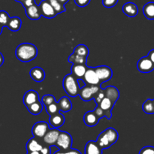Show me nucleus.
I'll use <instances>...</instances> for the list:
<instances>
[{
	"label": "nucleus",
	"instance_id": "obj_27",
	"mask_svg": "<svg viewBox=\"0 0 154 154\" xmlns=\"http://www.w3.org/2000/svg\"><path fill=\"white\" fill-rule=\"evenodd\" d=\"M97 143L99 144V145L102 147V149H108L110 147H111V144L110 143L109 140L108 139V138L106 137L105 134L104 133V132H101L100 134L98 136L97 140H96Z\"/></svg>",
	"mask_w": 154,
	"mask_h": 154
},
{
	"label": "nucleus",
	"instance_id": "obj_10",
	"mask_svg": "<svg viewBox=\"0 0 154 154\" xmlns=\"http://www.w3.org/2000/svg\"><path fill=\"white\" fill-rule=\"evenodd\" d=\"M137 68L140 72L150 73L154 70V64L147 56V57H142L138 60V63H137Z\"/></svg>",
	"mask_w": 154,
	"mask_h": 154
},
{
	"label": "nucleus",
	"instance_id": "obj_45",
	"mask_svg": "<svg viewBox=\"0 0 154 154\" xmlns=\"http://www.w3.org/2000/svg\"><path fill=\"white\" fill-rule=\"evenodd\" d=\"M58 1L60 2V3H62L63 5H65V4H66V3H67L69 0H58Z\"/></svg>",
	"mask_w": 154,
	"mask_h": 154
},
{
	"label": "nucleus",
	"instance_id": "obj_32",
	"mask_svg": "<svg viewBox=\"0 0 154 154\" xmlns=\"http://www.w3.org/2000/svg\"><path fill=\"white\" fill-rule=\"evenodd\" d=\"M46 108V111L50 116L54 115V114H57L60 111V108H59V105L57 102H54V103L51 104V105H48V106L45 107Z\"/></svg>",
	"mask_w": 154,
	"mask_h": 154
},
{
	"label": "nucleus",
	"instance_id": "obj_18",
	"mask_svg": "<svg viewBox=\"0 0 154 154\" xmlns=\"http://www.w3.org/2000/svg\"><path fill=\"white\" fill-rule=\"evenodd\" d=\"M102 150L97 141H90L85 146V154H102Z\"/></svg>",
	"mask_w": 154,
	"mask_h": 154
},
{
	"label": "nucleus",
	"instance_id": "obj_22",
	"mask_svg": "<svg viewBox=\"0 0 154 154\" xmlns=\"http://www.w3.org/2000/svg\"><path fill=\"white\" fill-rule=\"evenodd\" d=\"M59 105V108L63 112H68L71 111L72 108V103L70 99L66 96H63L57 102Z\"/></svg>",
	"mask_w": 154,
	"mask_h": 154
},
{
	"label": "nucleus",
	"instance_id": "obj_29",
	"mask_svg": "<svg viewBox=\"0 0 154 154\" xmlns=\"http://www.w3.org/2000/svg\"><path fill=\"white\" fill-rule=\"evenodd\" d=\"M74 54L87 58V56L89 54V49L86 45H79L75 47V50H74Z\"/></svg>",
	"mask_w": 154,
	"mask_h": 154
},
{
	"label": "nucleus",
	"instance_id": "obj_17",
	"mask_svg": "<svg viewBox=\"0 0 154 154\" xmlns=\"http://www.w3.org/2000/svg\"><path fill=\"white\" fill-rule=\"evenodd\" d=\"M114 105V103L111 99H109L107 97H105L101 101L100 103L98 105V106L100 107L103 111H105L106 112V117L108 120H110L111 118V110H112Z\"/></svg>",
	"mask_w": 154,
	"mask_h": 154
},
{
	"label": "nucleus",
	"instance_id": "obj_26",
	"mask_svg": "<svg viewBox=\"0 0 154 154\" xmlns=\"http://www.w3.org/2000/svg\"><path fill=\"white\" fill-rule=\"evenodd\" d=\"M43 103L41 101H38V102L29 105L26 108L30 114H33V115H38L40 114V113H42V110H43Z\"/></svg>",
	"mask_w": 154,
	"mask_h": 154
},
{
	"label": "nucleus",
	"instance_id": "obj_37",
	"mask_svg": "<svg viewBox=\"0 0 154 154\" xmlns=\"http://www.w3.org/2000/svg\"><path fill=\"white\" fill-rule=\"evenodd\" d=\"M118 2V0H102V5L105 8H113L116 5Z\"/></svg>",
	"mask_w": 154,
	"mask_h": 154
},
{
	"label": "nucleus",
	"instance_id": "obj_3",
	"mask_svg": "<svg viewBox=\"0 0 154 154\" xmlns=\"http://www.w3.org/2000/svg\"><path fill=\"white\" fill-rule=\"evenodd\" d=\"M41 140L35 137L29 140L26 146L27 151H39L42 154H51V146L47 145L43 141L42 142Z\"/></svg>",
	"mask_w": 154,
	"mask_h": 154
},
{
	"label": "nucleus",
	"instance_id": "obj_28",
	"mask_svg": "<svg viewBox=\"0 0 154 154\" xmlns=\"http://www.w3.org/2000/svg\"><path fill=\"white\" fill-rule=\"evenodd\" d=\"M69 62L75 65H86L87 64V57H81L75 54H72L69 56Z\"/></svg>",
	"mask_w": 154,
	"mask_h": 154
},
{
	"label": "nucleus",
	"instance_id": "obj_15",
	"mask_svg": "<svg viewBox=\"0 0 154 154\" xmlns=\"http://www.w3.org/2000/svg\"><path fill=\"white\" fill-rule=\"evenodd\" d=\"M25 10L26 14L29 19L32 20H37L40 19L42 17L38 5H37L36 4L33 5L27 8H25Z\"/></svg>",
	"mask_w": 154,
	"mask_h": 154
},
{
	"label": "nucleus",
	"instance_id": "obj_36",
	"mask_svg": "<svg viewBox=\"0 0 154 154\" xmlns=\"http://www.w3.org/2000/svg\"><path fill=\"white\" fill-rule=\"evenodd\" d=\"M54 154H81V153L78 150L71 148L67 150H57Z\"/></svg>",
	"mask_w": 154,
	"mask_h": 154
},
{
	"label": "nucleus",
	"instance_id": "obj_19",
	"mask_svg": "<svg viewBox=\"0 0 154 154\" xmlns=\"http://www.w3.org/2000/svg\"><path fill=\"white\" fill-rule=\"evenodd\" d=\"M87 70V67L86 65H75L73 64L71 68L72 74L77 78V79H84L86 72Z\"/></svg>",
	"mask_w": 154,
	"mask_h": 154
},
{
	"label": "nucleus",
	"instance_id": "obj_48",
	"mask_svg": "<svg viewBox=\"0 0 154 154\" xmlns=\"http://www.w3.org/2000/svg\"><path fill=\"white\" fill-rule=\"evenodd\" d=\"M153 106H154V99H153Z\"/></svg>",
	"mask_w": 154,
	"mask_h": 154
},
{
	"label": "nucleus",
	"instance_id": "obj_21",
	"mask_svg": "<svg viewBox=\"0 0 154 154\" xmlns=\"http://www.w3.org/2000/svg\"><path fill=\"white\" fill-rule=\"evenodd\" d=\"M30 76L33 81L42 82L45 78V72L41 67H34L30 70Z\"/></svg>",
	"mask_w": 154,
	"mask_h": 154
},
{
	"label": "nucleus",
	"instance_id": "obj_7",
	"mask_svg": "<svg viewBox=\"0 0 154 154\" xmlns=\"http://www.w3.org/2000/svg\"><path fill=\"white\" fill-rule=\"evenodd\" d=\"M39 9H40L41 14L42 17L48 19H51L54 18L57 15V13L53 6L51 5V3L48 2V0H43L38 5Z\"/></svg>",
	"mask_w": 154,
	"mask_h": 154
},
{
	"label": "nucleus",
	"instance_id": "obj_9",
	"mask_svg": "<svg viewBox=\"0 0 154 154\" xmlns=\"http://www.w3.org/2000/svg\"><path fill=\"white\" fill-rule=\"evenodd\" d=\"M60 132L61 131L59 130L57 128H53V129H49L46 135H45V137L42 138V141H44L45 144H46L48 146H51V147L56 145V143L58 139Z\"/></svg>",
	"mask_w": 154,
	"mask_h": 154
},
{
	"label": "nucleus",
	"instance_id": "obj_20",
	"mask_svg": "<svg viewBox=\"0 0 154 154\" xmlns=\"http://www.w3.org/2000/svg\"><path fill=\"white\" fill-rule=\"evenodd\" d=\"M104 92H105V97L111 99L114 104L116 103V102L118 100L119 97H120V92L114 86L107 87L106 88L104 89Z\"/></svg>",
	"mask_w": 154,
	"mask_h": 154
},
{
	"label": "nucleus",
	"instance_id": "obj_14",
	"mask_svg": "<svg viewBox=\"0 0 154 154\" xmlns=\"http://www.w3.org/2000/svg\"><path fill=\"white\" fill-rule=\"evenodd\" d=\"M123 11L129 17H135L138 14V8L135 3L126 2L123 6Z\"/></svg>",
	"mask_w": 154,
	"mask_h": 154
},
{
	"label": "nucleus",
	"instance_id": "obj_43",
	"mask_svg": "<svg viewBox=\"0 0 154 154\" xmlns=\"http://www.w3.org/2000/svg\"><path fill=\"white\" fill-rule=\"evenodd\" d=\"M3 63H4V57H3L2 54L0 52V67L2 66Z\"/></svg>",
	"mask_w": 154,
	"mask_h": 154
},
{
	"label": "nucleus",
	"instance_id": "obj_24",
	"mask_svg": "<svg viewBox=\"0 0 154 154\" xmlns=\"http://www.w3.org/2000/svg\"><path fill=\"white\" fill-rule=\"evenodd\" d=\"M22 26V20L18 17H11L7 27L12 32H17L20 29Z\"/></svg>",
	"mask_w": 154,
	"mask_h": 154
},
{
	"label": "nucleus",
	"instance_id": "obj_13",
	"mask_svg": "<svg viewBox=\"0 0 154 154\" xmlns=\"http://www.w3.org/2000/svg\"><path fill=\"white\" fill-rule=\"evenodd\" d=\"M99 117L93 111H87L84 116V122L89 127L96 126L99 123Z\"/></svg>",
	"mask_w": 154,
	"mask_h": 154
},
{
	"label": "nucleus",
	"instance_id": "obj_8",
	"mask_svg": "<svg viewBox=\"0 0 154 154\" xmlns=\"http://www.w3.org/2000/svg\"><path fill=\"white\" fill-rule=\"evenodd\" d=\"M83 80H84V82L87 85L96 86L100 85L102 84L99 78H98L95 68H87V70L86 72L85 75H84V79Z\"/></svg>",
	"mask_w": 154,
	"mask_h": 154
},
{
	"label": "nucleus",
	"instance_id": "obj_41",
	"mask_svg": "<svg viewBox=\"0 0 154 154\" xmlns=\"http://www.w3.org/2000/svg\"><path fill=\"white\" fill-rule=\"evenodd\" d=\"M35 4H36L35 0H24L22 3L23 6L25 8H27L30 7V6L33 5Z\"/></svg>",
	"mask_w": 154,
	"mask_h": 154
},
{
	"label": "nucleus",
	"instance_id": "obj_33",
	"mask_svg": "<svg viewBox=\"0 0 154 154\" xmlns=\"http://www.w3.org/2000/svg\"><path fill=\"white\" fill-rule=\"evenodd\" d=\"M11 17L5 11H0V24L4 26H7Z\"/></svg>",
	"mask_w": 154,
	"mask_h": 154
},
{
	"label": "nucleus",
	"instance_id": "obj_30",
	"mask_svg": "<svg viewBox=\"0 0 154 154\" xmlns=\"http://www.w3.org/2000/svg\"><path fill=\"white\" fill-rule=\"evenodd\" d=\"M48 2H49L51 3V5L53 6V8H54V10L56 11L57 14H58L63 13V12H65L66 11L64 5L60 3L58 0H48Z\"/></svg>",
	"mask_w": 154,
	"mask_h": 154
},
{
	"label": "nucleus",
	"instance_id": "obj_23",
	"mask_svg": "<svg viewBox=\"0 0 154 154\" xmlns=\"http://www.w3.org/2000/svg\"><path fill=\"white\" fill-rule=\"evenodd\" d=\"M103 132L105 134L107 138H108V139L109 140L111 145H113V144L117 142L119 138V134L115 129L110 127L105 129Z\"/></svg>",
	"mask_w": 154,
	"mask_h": 154
},
{
	"label": "nucleus",
	"instance_id": "obj_34",
	"mask_svg": "<svg viewBox=\"0 0 154 154\" xmlns=\"http://www.w3.org/2000/svg\"><path fill=\"white\" fill-rule=\"evenodd\" d=\"M56 102L57 101H56L55 97L54 96H52V95H45L42 99V102L45 107Z\"/></svg>",
	"mask_w": 154,
	"mask_h": 154
},
{
	"label": "nucleus",
	"instance_id": "obj_4",
	"mask_svg": "<svg viewBox=\"0 0 154 154\" xmlns=\"http://www.w3.org/2000/svg\"><path fill=\"white\" fill-rule=\"evenodd\" d=\"M99 85H87L86 84L84 87L81 88L79 93V96L84 102H89L94 98L95 95L100 90Z\"/></svg>",
	"mask_w": 154,
	"mask_h": 154
},
{
	"label": "nucleus",
	"instance_id": "obj_1",
	"mask_svg": "<svg viewBox=\"0 0 154 154\" xmlns=\"http://www.w3.org/2000/svg\"><path fill=\"white\" fill-rule=\"evenodd\" d=\"M38 49L35 45L31 43H22L17 46L15 51V56L21 62L28 63L36 58Z\"/></svg>",
	"mask_w": 154,
	"mask_h": 154
},
{
	"label": "nucleus",
	"instance_id": "obj_38",
	"mask_svg": "<svg viewBox=\"0 0 154 154\" xmlns=\"http://www.w3.org/2000/svg\"><path fill=\"white\" fill-rule=\"evenodd\" d=\"M139 154H154V147L146 146L140 150Z\"/></svg>",
	"mask_w": 154,
	"mask_h": 154
},
{
	"label": "nucleus",
	"instance_id": "obj_31",
	"mask_svg": "<svg viewBox=\"0 0 154 154\" xmlns=\"http://www.w3.org/2000/svg\"><path fill=\"white\" fill-rule=\"evenodd\" d=\"M142 109L147 114H154V106L152 99H147L142 105Z\"/></svg>",
	"mask_w": 154,
	"mask_h": 154
},
{
	"label": "nucleus",
	"instance_id": "obj_46",
	"mask_svg": "<svg viewBox=\"0 0 154 154\" xmlns=\"http://www.w3.org/2000/svg\"><path fill=\"white\" fill-rule=\"evenodd\" d=\"M2 29H3V26L0 24V35H1L2 32Z\"/></svg>",
	"mask_w": 154,
	"mask_h": 154
},
{
	"label": "nucleus",
	"instance_id": "obj_35",
	"mask_svg": "<svg viewBox=\"0 0 154 154\" xmlns=\"http://www.w3.org/2000/svg\"><path fill=\"white\" fill-rule=\"evenodd\" d=\"M105 97V92H104V90L100 89V90H99V91L98 92L96 95H95L93 99L95 100V102H96L97 105H99V104L101 102V101H102Z\"/></svg>",
	"mask_w": 154,
	"mask_h": 154
},
{
	"label": "nucleus",
	"instance_id": "obj_12",
	"mask_svg": "<svg viewBox=\"0 0 154 154\" xmlns=\"http://www.w3.org/2000/svg\"><path fill=\"white\" fill-rule=\"evenodd\" d=\"M38 101H39L38 93L35 90H28L24 94L23 99V104L26 107H28L29 105H32V104L35 103Z\"/></svg>",
	"mask_w": 154,
	"mask_h": 154
},
{
	"label": "nucleus",
	"instance_id": "obj_2",
	"mask_svg": "<svg viewBox=\"0 0 154 154\" xmlns=\"http://www.w3.org/2000/svg\"><path fill=\"white\" fill-rule=\"evenodd\" d=\"M63 86L65 92L67 93L68 96L71 97L79 96L81 87L79 86L78 80L72 73L65 76V78H63Z\"/></svg>",
	"mask_w": 154,
	"mask_h": 154
},
{
	"label": "nucleus",
	"instance_id": "obj_40",
	"mask_svg": "<svg viewBox=\"0 0 154 154\" xmlns=\"http://www.w3.org/2000/svg\"><path fill=\"white\" fill-rule=\"evenodd\" d=\"M91 0H75V4L79 7H85V6L88 5L89 3L90 2Z\"/></svg>",
	"mask_w": 154,
	"mask_h": 154
},
{
	"label": "nucleus",
	"instance_id": "obj_25",
	"mask_svg": "<svg viewBox=\"0 0 154 154\" xmlns=\"http://www.w3.org/2000/svg\"><path fill=\"white\" fill-rule=\"evenodd\" d=\"M143 13L148 20H154V2H150L145 4L143 7Z\"/></svg>",
	"mask_w": 154,
	"mask_h": 154
},
{
	"label": "nucleus",
	"instance_id": "obj_11",
	"mask_svg": "<svg viewBox=\"0 0 154 154\" xmlns=\"http://www.w3.org/2000/svg\"><path fill=\"white\" fill-rule=\"evenodd\" d=\"M95 69H96V72L97 74L98 78L100 80L101 83H104L105 81H109L112 78V70L108 66H98V67L95 68Z\"/></svg>",
	"mask_w": 154,
	"mask_h": 154
},
{
	"label": "nucleus",
	"instance_id": "obj_47",
	"mask_svg": "<svg viewBox=\"0 0 154 154\" xmlns=\"http://www.w3.org/2000/svg\"><path fill=\"white\" fill-rule=\"evenodd\" d=\"M14 1L17 2H20L21 4H22V3H23V2L24 0H14Z\"/></svg>",
	"mask_w": 154,
	"mask_h": 154
},
{
	"label": "nucleus",
	"instance_id": "obj_42",
	"mask_svg": "<svg viewBox=\"0 0 154 154\" xmlns=\"http://www.w3.org/2000/svg\"><path fill=\"white\" fill-rule=\"evenodd\" d=\"M147 57H149V59H150V60L152 61V63L154 64V49L151 50V51L149 52L148 55H147Z\"/></svg>",
	"mask_w": 154,
	"mask_h": 154
},
{
	"label": "nucleus",
	"instance_id": "obj_39",
	"mask_svg": "<svg viewBox=\"0 0 154 154\" xmlns=\"http://www.w3.org/2000/svg\"><path fill=\"white\" fill-rule=\"evenodd\" d=\"M94 112L96 113V115H97L100 119L102 118V117H106L107 116L106 112H105V111H103V110H102L99 106L96 107V109L94 110Z\"/></svg>",
	"mask_w": 154,
	"mask_h": 154
},
{
	"label": "nucleus",
	"instance_id": "obj_6",
	"mask_svg": "<svg viewBox=\"0 0 154 154\" xmlns=\"http://www.w3.org/2000/svg\"><path fill=\"white\" fill-rule=\"evenodd\" d=\"M49 129V125L47 122L39 121L34 124L32 129V133L35 138L42 139Z\"/></svg>",
	"mask_w": 154,
	"mask_h": 154
},
{
	"label": "nucleus",
	"instance_id": "obj_5",
	"mask_svg": "<svg viewBox=\"0 0 154 154\" xmlns=\"http://www.w3.org/2000/svg\"><path fill=\"white\" fill-rule=\"evenodd\" d=\"M72 137L69 132H60V135L58 137L56 147L61 150H67L72 148Z\"/></svg>",
	"mask_w": 154,
	"mask_h": 154
},
{
	"label": "nucleus",
	"instance_id": "obj_44",
	"mask_svg": "<svg viewBox=\"0 0 154 154\" xmlns=\"http://www.w3.org/2000/svg\"><path fill=\"white\" fill-rule=\"evenodd\" d=\"M27 154H42L39 151H29Z\"/></svg>",
	"mask_w": 154,
	"mask_h": 154
},
{
	"label": "nucleus",
	"instance_id": "obj_16",
	"mask_svg": "<svg viewBox=\"0 0 154 154\" xmlns=\"http://www.w3.org/2000/svg\"><path fill=\"white\" fill-rule=\"evenodd\" d=\"M50 125L52 128H60L63 126L65 123V117L63 114L61 113H57V114H54V115L50 116L49 119Z\"/></svg>",
	"mask_w": 154,
	"mask_h": 154
}]
</instances>
